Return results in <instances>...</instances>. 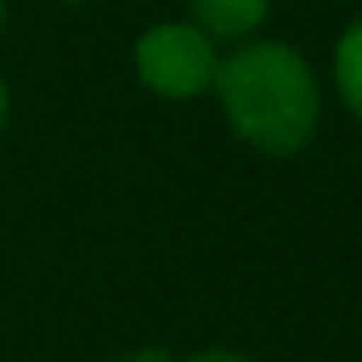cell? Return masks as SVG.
I'll return each instance as SVG.
<instances>
[{
	"label": "cell",
	"mask_w": 362,
	"mask_h": 362,
	"mask_svg": "<svg viewBox=\"0 0 362 362\" xmlns=\"http://www.w3.org/2000/svg\"><path fill=\"white\" fill-rule=\"evenodd\" d=\"M119 362H175L166 349H141V354H128V358H119Z\"/></svg>",
	"instance_id": "5b68a950"
},
{
	"label": "cell",
	"mask_w": 362,
	"mask_h": 362,
	"mask_svg": "<svg viewBox=\"0 0 362 362\" xmlns=\"http://www.w3.org/2000/svg\"><path fill=\"white\" fill-rule=\"evenodd\" d=\"M332 77H337L345 107L362 119V18L341 35L337 52H332Z\"/></svg>",
	"instance_id": "277c9868"
},
{
	"label": "cell",
	"mask_w": 362,
	"mask_h": 362,
	"mask_svg": "<svg viewBox=\"0 0 362 362\" xmlns=\"http://www.w3.org/2000/svg\"><path fill=\"white\" fill-rule=\"evenodd\" d=\"M218 47L192 22L149 26L136 43V73L162 98H197L218 77Z\"/></svg>",
	"instance_id": "7a4b0ae2"
},
{
	"label": "cell",
	"mask_w": 362,
	"mask_h": 362,
	"mask_svg": "<svg viewBox=\"0 0 362 362\" xmlns=\"http://www.w3.org/2000/svg\"><path fill=\"white\" fill-rule=\"evenodd\" d=\"M188 362H247V358L226 354V349H209V354H197V358H188Z\"/></svg>",
	"instance_id": "8992f818"
},
{
	"label": "cell",
	"mask_w": 362,
	"mask_h": 362,
	"mask_svg": "<svg viewBox=\"0 0 362 362\" xmlns=\"http://www.w3.org/2000/svg\"><path fill=\"white\" fill-rule=\"evenodd\" d=\"M0 26H5V0H0Z\"/></svg>",
	"instance_id": "ba28073f"
},
{
	"label": "cell",
	"mask_w": 362,
	"mask_h": 362,
	"mask_svg": "<svg viewBox=\"0 0 362 362\" xmlns=\"http://www.w3.org/2000/svg\"><path fill=\"white\" fill-rule=\"evenodd\" d=\"M5 124H9V90L0 81V132H5Z\"/></svg>",
	"instance_id": "52a82bcc"
},
{
	"label": "cell",
	"mask_w": 362,
	"mask_h": 362,
	"mask_svg": "<svg viewBox=\"0 0 362 362\" xmlns=\"http://www.w3.org/2000/svg\"><path fill=\"white\" fill-rule=\"evenodd\" d=\"M214 90L239 141L264 153H298L320 124V86L311 64L273 39H247L218 64Z\"/></svg>",
	"instance_id": "6da1fadb"
},
{
	"label": "cell",
	"mask_w": 362,
	"mask_h": 362,
	"mask_svg": "<svg viewBox=\"0 0 362 362\" xmlns=\"http://www.w3.org/2000/svg\"><path fill=\"white\" fill-rule=\"evenodd\" d=\"M188 5L192 26H201L214 43H247L269 18V0H188Z\"/></svg>",
	"instance_id": "3957f363"
}]
</instances>
